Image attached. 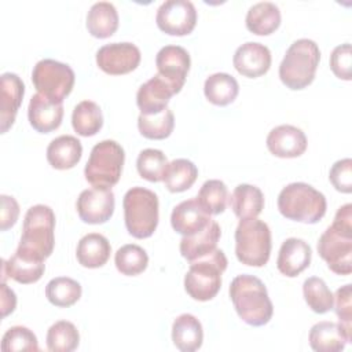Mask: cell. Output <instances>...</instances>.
Segmentation results:
<instances>
[{"label": "cell", "mask_w": 352, "mask_h": 352, "mask_svg": "<svg viewBox=\"0 0 352 352\" xmlns=\"http://www.w3.org/2000/svg\"><path fill=\"white\" fill-rule=\"evenodd\" d=\"M172 341L182 352H194L199 349L204 341L201 322L191 314L179 315L172 324Z\"/></svg>", "instance_id": "26"}, {"label": "cell", "mask_w": 352, "mask_h": 352, "mask_svg": "<svg viewBox=\"0 0 352 352\" xmlns=\"http://www.w3.org/2000/svg\"><path fill=\"white\" fill-rule=\"evenodd\" d=\"M72 125L80 136H95L103 126V114L99 104L92 100L80 102L73 110Z\"/></svg>", "instance_id": "32"}, {"label": "cell", "mask_w": 352, "mask_h": 352, "mask_svg": "<svg viewBox=\"0 0 352 352\" xmlns=\"http://www.w3.org/2000/svg\"><path fill=\"white\" fill-rule=\"evenodd\" d=\"M351 65H352L351 44L344 43L337 45L330 55V69L334 73V76L341 80L349 81L352 78Z\"/></svg>", "instance_id": "43"}, {"label": "cell", "mask_w": 352, "mask_h": 352, "mask_svg": "<svg viewBox=\"0 0 352 352\" xmlns=\"http://www.w3.org/2000/svg\"><path fill=\"white\" fill-rule=\"evenodd\" d=\"M271 230L257 217L243 219L235 230V254L249 267H264L271 256Z\"/></svg>", "instance_id": "7"}, {"label": "cell", "mask_w": 352, "mask_h": 352, "mask_svg": "<svg viewBox=\"0 0 352 352\" xmlns=\"http://www.w3.org/2000/svg\"><path fill=\"white\" fill-rule=\"evenodd\" d=\"M318 253L337 275L352 272V232L329 226L318 241Z\"/></svg>", "instance_id": "10"}, {"label": "cell", "mask_w": 352, "mask_h": 352, "mask_svg": "<svg viewBox=\"0 0 352 352\" xmlns=\"http://www.w3.org/2000/svg\"><path fill=\"white\" fill-rule=\"evenodd\" d=\"M16 307V296L12 289L7 286L6 282H1V316L6 318L14 312Z\"/></svg>", "instance_id": "46"}, {"label": "cell", "mask_w": 352, "mask_h": 352, "mask_svg": "<svg viewBox=\"0 0 352 352\" xmlns=\"http://www.w3.org/2000/svg\"><path fill=\"white\" fill-rule=\"evenodd\" d=\"M155 22L169 36H186L197 25V10L188 0H166L158 7Z\"/></svg>", "instance_id": "11"}, {"label": "cell", "mask_w": 352, "mask_h": 352, "mask_svg": "<svg viewBox=\"0 0 352 352\" xmlns=\"http://www.w3.org/2000/svg\"><path fill=\"white\" fill-rule=\"evenodd\" d=\"M198 177V168L186 158H176L169 162L164 183L170 192H183L188 190Z\"/></svg>", "instance_id": "33"}, {"label": "cell", "mask_w": 352, "mask_h": 352, "mask_svg": "<svg viewBox=\"0 0 352 352\" xmlns=\"http://www.w3.org/2000/svg\"><path fill=\"white\" fill-rule=\"evenodd\" d=\"M82 155L81 142L72 135H62L51 140L47 147L48 164L59 170L72 169L76 166Z\"/></svg>", "instance_id": "24"}, {"label": "cell", "mask_w": 352, "mask_h": 352, "mask_svg": "<svg viewBox=\"0 0 352 352\" xmlns=\"http://www.w3.org/2000/svg\"><path fill=\"white\" fill-rule=\"evenodd\" d=\"M319 60L318 44L311 38H298L287 48L279 65V78L289 89H304L314 81Z\"/></svg>", "instance_id": "4"}, {"label": "cell", "mask_w": 352, "mask_h": 352, "mask_svg": "<svg viewBox=\"0 0 352 352\" xmlns=\"http://www.w3.org/2000/svg\"><path fill=\"white\" fill-rule=\"evenodd\" d=\"M125 153L116 140H102L96 143L89 154L84 175L92 187L111 188L121 177Z\"/></svg>", "instance_id": "8"}, {"label": "cell", "mask_w": 352, "mask_h": 352, "mask_svg": "<svg viewBox=\"0 0 352 352\" xmlns=\"http://www.w3.org/2000/svg\"><path fill=\"white\" fill-rule=\"evenodd\" d=\"M329 179L333 187L344 194H349L352 191V160L342 158L333 164Z\"/></svg>", "instance_id": "44"}, {"label": "cell", "mask_w": 352, "mask_h": 352, "mask_svg": "<svg viewBox=\"0 0 352 352\" xmlns=\"http://www.w3.org/2000/svg\"><path fill=\"white\" fill-rule=\"evenodd\" d=\"M117 270L126 276L142 274L148 265V256L143 248L135 243L121 246L114 256Z\"/></svg>", "instance_id": "38"}, {"label": "cell", "mask_w": 352, "mask_h": 352, "mask_svg": "<svg viewBox=\"0 0 352 352\" xmlns=\"http://www.w3.org/2000/svg\"><path fill=\"white\" fill-rule=\"evenodd\" d=\"M3 352H16V351H29L37 352L38 342L36 334L25 326H12L10 327L1 340Z\"/></svg>", "instance_id": "41"}, {"label": "cell", "mask_w": 352, "mask_h": 352, "mask_svg": "<svg viewBox=\"0 0 352 352\" xmlns=\"http://www.w3.org/2000/svg\"><path fill=\"white\" fill-rule=\"evenodd\" d=\"M352 337L340 323L323 320L315 323L308 336L309 345L316 352H340Z\"/></svg>", "instance_id": "22"}, {"label": "cell", "mask_w": 352, "mask_h": 352, "mask_svg": "<svg viewBox=\"0 0 352 352\" xmlns=\"http://www.w3.org/2000/svg\"><path fill=\"white\" fill-rule=\"evenodd\" d=\"M239 92L238 81L228 73L210 74L204 84L205 98L216 106H227L232 103Z\"/></svg>", "instance_id": "31"}, {"label": "cell", "mask_w": 352, "mask_h": 352, "mask_svg": "<svg viewBox=\"0 0 352 352\" xmlns=\"http://www.w3.org/2000/svg\"><path fill=\"white\" fill-rule=\"evenodd\" d=\"M195 199L208 214L216 216L226 210L228 188L224 182L219 179H210L201 186Z\"/></svg>", "instance_id": "35"}, {"label": "cell", "mask_w": 352, "mask_h": 352, "mask_svg": "<svg viewBox=\"0 0 352 352\" xmlns=\"http://www.w3.org/2000/svg\"><path fill=\"white\" fill-rule=\"evenodd\" d=\"M280 10L275 3L260 1L253 4L246 14V28L257 36H268L280 25Z\"/></svg>", "instance_id": "28"}, {"label": "cell", "mask_w": 352, "mask_h": 352, "mask_svg": "<svg viewBox=\"0 0 352 352\" xmlns=\"http://www.w3.org/2000/svg\"><path fill=\"white\" fill-rule=\"evenodd\" d=\"M228 199L234 214L239 220L257 217L264 208L263 191L258 187L246 183L238 184Z\"/></svg>", "instance_id": "29"}, {"label": "cell", "mask_w": 352, "mask_h": 352, "mask_svg": "<svg viewBox=\"0 0 352 352\" xmlns=\"http://www.w3.org/2000/svg\"><path fill=\"white\" fill-rule=\"evenodd\" d=\"M118 12L113 3L98 1L87 14V29L96 38H107L118 29Z\"/></svg>", "instance_id": "30"}, {"label": "cell", "mask_w": 352, "mask_h": 352, "mask_svg": "<svg viewBox=\"0 0 352 352\" xmlns=\"http://www.w3.org/2000/svg\"><path fill=\"white\" fill-rule=\"evenodd\" d=\"M352 296V289L351 285H344L340 289H337L334 301V311L336 315L340 319V324L345 329V331L352 337V304H351V297Z\"/></svg>", "instance_id": "42"}, {"label": "cell", "mask_w": 352, "mask_h": 352, "mask_svg": "<svg viewBox=\"0 0 352 352\" xmlns=\"http://www.w3.org/2000/svg\"><path fill=\"white\" fill-rule=\"evenodd\" d=\"M81 293V285L67 276L54 278L45 286L47 300L59 308H67L76 304L80 300Z\"/></svg>", "instance_id": "34"}, {"label": "cell", "mask_w": 352, "mask_h": 352, "mask_svg": "<svg viewBox=\"0 0 352 352\" xmlns=\"http://www.w3.org/2000/svg\"><path fill=\"white\" fill-rule=\"evenodd\" d=\"M114 192L111 188L92 187L80 192L76 209L80 219L88 224H103L114 213Z\"/></svg>", "instance_id": "13"}, {"label": "cell", "mask_w": 352, "mask_h": 352, "mask_svg": "<svg viewBox=\"0 0 352 352\" xmlns=\"http://www.w3.org/2000/svg\"><path fill=\"white\" fill-rule=\"evenodd\" d=\"M78 344L80 333L72 322L58 320L47 331V348L51 352H72Z\"/></svg>", "instance_id": "37"}, {"label": "cell", "mask_w": 352, "mask_h": 352, "mask_svg": "<svg viewBox=\"0 0 352 352\" xmlns=\"http://www.w3.org/2000/svg\"><path fill=\"white\" fill-rule=\"evenodd\" d=\"M271 51L261 43L248 41L239 45L234 54L232 63L235 70L249 78L265 74L271 67Z\"/></svg>", "instance_id": "16"}, {"label": "cell", "mask_w": 352, "mask_h": 352, "mask_svg": "<svg viewBox=\"0 0 352 352\" xmlns=\"http://www.w3.org/2000/svg\"><path fill=\"white\" fill-rule=\"evenodd\" d=\"M268 151L279 158H296L307 150L305 133L294 125H279L270 131L265 140Z\"/></svg>", "instance_id": "15"}, {"label": "cell", "mask_w": 352, "mask_h": 352, "mask_svg": "<svg viewBox=\"0 0 352 352\" xmlns=\"http://www.w3.org/2000/svg\"><path fill=\"white\" fill-rule=\"evenodd\" d=\"M168 158L166 155L157 148H144L139 153L136 160V168L140 177L157 183L164 180L165 172L168 169Z\"/></svg>", "instance_id": "40"}, {"label": "cell", "mask_w": 352, "mask_h": 352, "mask_svg": "<svg viewBox=\"0 0 352 352\" xmlns=\"http://www.w3.org/2000/svg\"><path fill=\"white\" fill-rule=\"evenodd\" d=\"M122 206L129 235L144 239L154 234L160 219V202L154 191L139 186L132 187L125 192Z\"/></svg>", "instance_id": "6"}, {"label": "cell", "mask_w": 352, "mask_h": 352, "mask_svg": "<svg viewBox=\"0 0 352 352\" xmlns=\"http://www.w3.org/2000/svg\"><path fill=\"white\" fill-rule=\"evenodd\" d=\"M227 257L221 249L190 261V268L184 276L187 294L197 301H209L216 297L221 287V274L227 268Z\"/></svg>", "instance_id": "5"}, {"label": "cell", "mask_w": 352, "mask_h": 352, "mask_svg": "<svg viewBox=\"0 0 352 352\" xmlns=\"http://www.w3.org/2000/svg\"><path fill=\"white\" fill-rule=\"evenodd\" d=\"M55 213L47 205H34L28 209L22 235L16 253L32 258L44 261L51 256L55 246Z\"/></svg>", "instance_id": "2"}, {"label": "cell", "mask_w": 352, "mask_h": 352, "mask_svg": "<svg viewBox=\"0 0 352 352\" xmlns=\"http://www.w3.org/2000/svg\"><path fill=\"white\" fill-rule=\"evenodd\" d=\"M210 220V214L201 208L197 199H186L180 202L173 208L170 214L172 228L183 236H190L199 232Z\"/></svg>", "instance_id": "21"}, {"label": "cell", "mask_w": 352, "mask_h": 352, "mask_svg": "<svg viewBox=\"0 0 352 352\" xmlns=\"http://www.w3.org/2000/svg\"><path fill=\"white\" fill-rule=\"evenodd\" d=\"M220 236H221L220 226L217 224V221L210 220L208 226L199 232L190 236H183L180 239V245H179L180 253L188 263L194 261L213 252L217 246Z\"/></svg>", "instance_id": "23"}, {"label": "cell", "mask_w": 352, "mask_h": 352, "mask_svg": "<svg viewBox=\"0 0 352 352\" xmlns=\"http://www.w3.org/2000/svg\"><path fill=\"white\" fill-rule=\"evenodd\" d=\"M111 246L109 239L99 232H89L84 235L76 249L77 261L85 268L103 267L110 258Z\"/></svg>", "instance_id": "25"}, {"label": "cell", "mask_w": 352, "mask_h": 352, "mask_svg": "<svg viewBox=\"0 0 352 352\" xmlns=\"http://www.w3.org/2000/svg\"><path fill=\"white\" fill-rule=\"evenodd\" d=\"M173 95H176V92L172 85L157 73L139 87L136 94V104L140 109V114H158L168 107V103Z\"/></svg>", "instance_id": "17"}, {"label": "cell", "mask_w": 352, "mask_h": 352, "mask_svg": "<svg viewBox=\"0 0 352 352\" xmlns=\"http://www.w3.org/2000/svg\"><path fill=\"white\" fill-rule=\"evenodd\" d=\"M25 84L15 73L1 74V96H0V132L6 133L15 121L16 113L22 103Z\"/></svg>", "instance_id": "18"}, {"label": "cell", "mask_w": 352, "mask_h": 352, "mask_svg": "<svg viewBox=\"0 0 352 352\" xmlns=\"http://www.w3.org/2000/svg\"><path fill=\"white\" fill-rule=\"evenodd\" d=\"M302 294L308 307L316 314H326L333 308L334 297L322 278L311 276L302 283Z\"/></svg>", "instance_id": "39"}, {"label": "cell", "mask_w": 352, "mask_h": 352, "mask_svg": "<svg viewBox=\"0 0 352 352\" xmlns=\"http://www.w3.org/2000/svg\"><path fill=\"white\" fill-rule=\"evenodd\" d=\"M155 66L158 74L164 77L179 94L186 82L187 73L191 66V59L187 52L180 45H165L155 56Z\"/></svg>", "instance_id": "14"}, {"label": "cell", "mask_w": 352, "mask_h": 352, "mask_svg": "<svg viewBox=\"0 0 352 352\" xmlns=\"http://www.w3.org/2000/svg\"><path fill=\"white\" fill-rule=\"evenodd\" d=\"M311 257V246L304 239L287 238L279 249L276 268L282 275L294 278L309 267Z\"/></svg>", "instance_id": "20"}, {"label": "cell", "mask_w": 352, "mask_h": 352, "mask_svg": "<svg viewBox=\"0 0 352 352\" xmlns=\"http://www.w3.org/2000/svg\"><path fill=\"white\" fill-rule=\"evenodd\" d=\"M230 298L238 316L249 326L267 324L274 314V305L265 285L254 275L242 274L230 285Z\"/></svg>", "instance_id": "1"}, {"label": "cell", "mask_w": 352, "mask_h": 352, "mask_svg": "<svg viewBox=\"0 0 352 352\" xmlns=\"http://www.w3.org/2000/svg\"><path fill=\"white\" fill-rule=\"evenodd\" d=\"M1 199V209H0V230L7 231L11 228L19 216V205L14 197L3 194Z\"/></svg>", "instance_id": "45"}, {"label": "cell", "mask_w": 352, "mask_h": 352, "mask_svg": "<svg viewBox=\"0 0 352 352\" xmlns=\"http://www.w3.org/2000/svg\"><path fill=\"white\" fill-rule=\"evenodd\" d=\"M29 124L40 133H50L59 128L63 118V104L40 94L30 98L28 107Z\"/></svg>", "instance_id": "19"}, {"label": "cell", "mask_w": 352, "mask_h": 352, "mask_svg": "<svg viewBox=\"0 0 352 352\" xmlns=\"http://www.w3.org/2000/svg\"><path fill=\"white\" fill-rule=\"evenodd\" d=\"M326 209L324 195L302 182L287 184L278 195V210L293 221L315 224L326 214Z\"/></svg>", "instance_id": "3"}, {"label": "cell", "mask_w": 352, "mask_h": 352, "mask_svg": "<svg viewBox=\"0 0 352 352\" xmlns=\"http://www.w3.org/2000/svg\"><path fill=\"white\" fill-rule=\"evenodd\" d=\"M76 76L73 69L55 59H41L36 63L32 72V82L37 94L62 103L72 92Z\"/></svg>", "instance_id": "9"}, {"label": "cell", "mask_w": 352, "mask_h": 352, "mask_svg": "<svg viewBox=\"0 0 352 352\" xmlns=\"http://www.w3.org/2000/svg\"><path fill=\"white\" fill-rule=\"evenodd\" d=\"M44 271V261L32 260L15 252L8 260L1 261V282H6L7 278H11L22 285L34 283L43 276Z\"/></svg>", "instance_id": "27"}, {"label": "cell", "mask_w": 352, "mask_h": 352, "mask_svg": "<svg viewBox=\"0 0 352 352\" xmlns=\"http://www.w3.org/2000/svg\"><path fill=\"white\" fill-rule=\"evenodd\" d=\"M138 128L142 136L146 139L161 140L170 136L175 128V117L169 107L158 114L144 116L140 114L138 118Z\"/></svg>", "instance_id": "36"}, {"label": "cell", "mask_w": 352, "mask_h": 352, "mask_svg": "<svg viewBox=\"0 0 352 352\" xmlns=\"http://www.w3.org/2000/svg\"><path fill=\"white\" fill-rule=\"evenodd\" d=\"M140 50L132 43H110L96 51V65L106 74L121 76L133 72L140 63Z\"/></svg>", "instance_id": "12"}]
</instances>
